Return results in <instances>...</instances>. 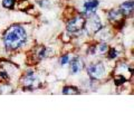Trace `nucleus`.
Returning a JSON list of instances; mask_svg holds the SVG:
<instances>
[{
    "instance_id": "20e7f679",
    "label": "nucleus",
    "mask_w": 134,
    "mask_h": 133,
    "mask_svg": "<svg viewBox=\"0 0 134 133\" xmlns=\"http://www.w3.org/2000/svg\"><path fill=\"white\" fill-rule=\"evenodd\" d=\"M103 28V24H102V20H100L99 16L94 12L90 16L86 17L85 20V31L90 32V34H96L98 30Z\"/></svg>"
},
{
    "instance_id": "dca6fc26",
    "label": "nucleus",
    "mask_w": 134,
    "mask_h": 133,
    "mask_svg": "<svg viewBox=\"0 0 134 133\" xmlns=\"http://www.w3.org/2000/svg\"><path fill=\"white\" fill-rule=\"evenodd\" d=\"M69 60H70V59H69V55H68V54H65L64 56H62L59 63H60L62 66H66L67 64L69 63Z\"/></svg>"
},
{
    "instance_id": "f8f14e48",
    "label": "nucleus",
    "mask_w": 134,
    "mask_h": 133,
    "mask_svg": "<svg viewBox=\"0 0 134 133\" xmlns=\"http://www.w3.org/2000/svg\"><path fill=\"white\" fill-rule=\"evenodd\" d=\"M0 81L1 82H9L10 81V74L8 69L5 67H0Z\"/></svg>"
},
{
    "instance_id": "0eeeda50",
    "label": "nucleus",
    "mask_w": 134,
    "mask_h": 133,
    "mask_svg": "<svg viewBox=\"0 0 134 133\" xmlns=\"http://www.w3.org/2000/svg\"><path fill=\"white\" fill-rule=\"evenodd\" d=\"M98 0H86L83 3V15H85V17L90 16L92 14L96 12L98 8Z\"/></svg>"
},
{
    "instance_id": "39448f33",
    "label": "nucleus",
    "mask_w": 134,
    "mask_h": 133,
    "mask_svg": "<svg viewBox=\"0 0 134 133\" xmlns=\"http://www.w3.org/2000/svg\"><path fill=\"white\" fill-rule=\"evenodd\" d=\"M21 83L24 85V88L28 90V91H34L36 88H39L41 85L39 78L37 77L35 74H34L32 70H30V69L25 74L24 77H21Z\"/></svg>"
},
{
    "instance_id": "1a4fd4ad",
    "label": "nucleus",
    "mask_w": 134,
    "mask_h": 133,
    "mask_svg": "<svg viewBox=\"0 0 134 133\" xmlns=\"http://www.w3.org/2000/svg\"><path fill=\"white\" fill-rule=\"evenodd\" d=\"M120 9H121V11L123 12L124 17L132 16L133 15V0H127V1L121 3Z\"/></svg>"
},
{
    "instance_id": "9d476101",
    "label": "nucleus",
    "mask_w": 134,
    "mask_h": 133,
    "mask_svg": "<svg viewBox=\"0 0 134 133\" xmlns=\"http://www.w3.org/2000/svg\"><path fill=\"white\" fill-rule=\"evenodd\" d=\"M95 48H96V54L104 55V54H106L108 51V45L106 41H99L97 45H95Z\"/></svg>"
},
{
    "instance_id": "2eb2a0df",
    "label": "nucleus",
    "mask_w": 134,
    "mask_h": 133,
    "mask_svg": "<svg viewBox=\"0 0 134 133\" xmlns=\"http://www.w3.org/2000/svg\"><path fill=\"white\" fill-rule=\"evenodd\" d=\"M107 58L108 59H115V58L119 56V53H117V51L115 48H111V49H108L107 51Z\"/></svg>"
},
{
    "instance_id": "6e6552de",
    "label": "nucleus",
    "mask_w": 134,
    "mask_h": 133,
    "mask_svg": "<svg viewBox=\"0 0 134 133\" xmlns=\"http://www.w3.org/2000/svg\"><path fill=\"white\" fill-rule=\"evenodd\" d=\"M107 18H108V21L112 23V24H121V21H123V18H124V15L123 12L121 11V9H112L107 15Z\"/></svg>"
},
{
    "instance_id": "f3484780",
    "label": "nucleus",
    "mask_w": 134,
    "mask_h": 133,
    "mask_svg": "<svg viewBox=\"0 0 134 133\" xmlns=\"http://www.w3.org/2000/svg\"><path fill=\"white\" fill-rule=\"evenodd\" d=\"M38 5H39L40 7H43V8H47V7H49L50 2H49V0H39V1H38Z\"/></svg>"
},
{
    "instance_id": "9b49d317",
    "label": "nucleus",
    "mask_w": 134,
    "mask_h": 133,
    "mask_svg": "<svg viewBox=\"0 0 134 133\" xmlns=\"http://www.w3.org/2000/svg\"><path fill=\"white\" fill-rule=\"evenodd\" d=\"M79 90L76 86H72V85H67L63 88V94L64 95H74V94H78Z\"/></svg>"
},
{
    "instance_id": "4468645a",
    "label": "nucleus",
    "mask_w": 134,
    "mask_h": 133,
    "mask_svg": "<svg viewBox=\"0 0 134 133\" xmlns=\"http://www.w3.org/2000/svg\"><path fill=\"white\" fill-rule=\"evenodd\" d=\"M17 0H2V7L6 9H14Z\"/></svg>"
},
{
    "instance_id": "f03ea898",
    "label": "nucleus",
    "mask_w": 134,
    "mask_h": 133,
    "mask_svg": "<svg viewBox=\"0 0 134 133\" xmlns=\"http://www.w3.org/2000/svg\"><path fill=\"white\" fill-rule=\"evenodd\" d=\"M87 75L91 80L99 81L106 76V66L103 62H96V63H91L86 68Z\"/></svg>"
},
{
    "instance_id": "7ed1b4c3",
    "label": "nucleus",
    "mask_w": 134,
    "mask_h": 133,
    "mask_svg": "<svg viewBox=\"0 0 134 133\" xmlns=\"http://www.w3.org/2000/svg\"><path fill=\"white\" fill-rule=\"evenodd\" d=\"M85 20L86 17L83 15H76L70 18L66 24V29L69 34H77V32L84 31L85 28Z\"/></svg>"
},
{
    "instance_id": "f257e3e1",
    "label": "nucleus",
    "mask_w": 134,
    "mask_h": 133,
    "mask_svg": "<svg viewBox=\"0 0 134 133\" xmlns=\"http://www.w3.org/2000/svg\"><path fill=\"white\" fill-rule=\"evenodd\" d=\"M3 46L7 52L20 49L27 41V31L21 25H12L3 32Z\"/></svg>"
},
{
    "instance_id": "423d86ee",
    "label": "nucleus",
    "mask_w": 134,
    "mask_h": 133,
    "mask_svg": "<svg viewBox=\"0 0 134 133\" xmlns=\"http://www.w3.org/2000/svg\"><path fill=\"white\" fill-rule=\"evenodd\" d=\"M69 73L73 75H76L79 72H82L85 67V62L81 57H75L72 60H69Z\"/></svg>"
},
{
    "instance_id": "ddd939ff",
    "label": "nucleus",
    "mask_w": 134,
    "mask_h": 133,
    "mask_svg": "<svg viewBox=\"0 0 134 133\" xmlns=\"http://www.w3.org/2000/svg\"><path fill=\"white\" fill-rule=\"evenodd\" d=\"M126 82H127L126 77H125L124 75H122V74H119V75L114 76V83H115L116 86H121V85H123L124 83H126Z\"/></svg>"
}]
</instances>
